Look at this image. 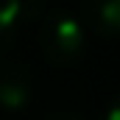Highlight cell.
<instances>
[{
  "label": "cell",
  "mask_w": 120,
  "mask_h": 120,
  "mask_svg": "<svg viewBox=\"0 0 120 120\" xmlns=\"http://www.w3.org/2000/svg\"><path fill=\"white\" fill-rule=\"evenodd\" d=\"M84 48H87V31L75 14L53 11L45 17L39 31V50L50 64L70 67L84 56Z\"/></svg>",
  "instance_id": "1"
},
{
  "label": "cell",
  "mask_w": 120,
  "mask_h": 120,
  "mask_svg": "<svg viewBox=\"0 0 120 120\" xmlns=\"http://www.w3.org/2000/svg\"><path fill=\"white\" fill-rule=\"evenodd\" d=\"M34 98V84L28 73L14 61H0V109L22 112Z\"/></svg>",
  "instance_id": "2"
},
{
  "label": "cell",
  "mask_w": 120,
  "mask_h": 120,
  "mask_svg": "<svg viewBox=\"0 0 120 120\" xmlns=\"http://www.w3.org/2000/svg\"><path fill=\"white\" fill-rule=\"evenodd\" d=\"M45 8V0H0V53L14 42V36L36 20Z\"/></svg>",
  "instance_id": "3"
},
{
  "label": "cell",
  "mask_w": 120,
  "mask_h": 120,
  "mask_svg": "<svg viewBox=\"0 0 120 120\" xmlns=\"http://www.w3.org/2000/svg\"><path fill=\"white\" fill-rule=\"evenodd\" d=\"M87 28L103 39L120 36V0H81Z\"/></svg>",
  "instance_id": "4"
},
{
  "label": "cell",
  "mask_w": 120,
  "mask_h": 120,
  "mask_svg": "<svg viewBox=\"0 0 120 120\" xmlns=\"http://www.w3.org/2000/svg\"><path fill=\"white\" fill-rule=\"evenodd\" d=\"M103 117L106 120H120V95H115V98L103 106Z\"/></svg>",
  "instance_id": "5"
}]
</instances>
